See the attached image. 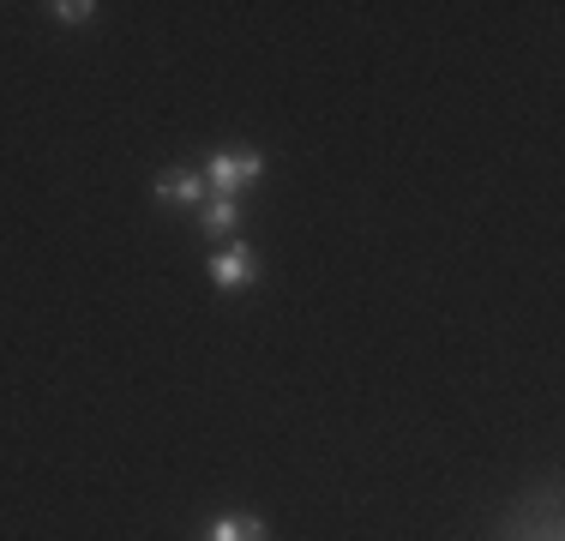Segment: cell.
<instances>
[{
  "label": "cell",
  "mask_w": 565,
  "mask_h": 541,
  "mask_svg": "<svg viewBox=\"0 0 565 541\" xmlns=\"http://www.w3.org/2000/svg\"><path fill=\"white\" fill-rule=\"evenodd\" d=\"M157 199H181V205H199L204 199V175H192V169H169L157 180Z\"/></svg>",
  "instance_id": "3957f363"
},
{
  "label": "cell",
  "mask_w": 565,
  "mask_h": 541,
  "mask_svg": "<svg viewBox=\"0 0 565 541\" xmlns=\"http://www.w3.org/2000/svg\"><path fill=\"white\" fill-rule=\"evenodd\" d=\"M204 541H265V523L259 518H217Z\"/></svg>",
  "instance_id": "277c9868"
},
{
  "label": "cell",
  "mask_w": 565,
  "mask_h": 541,
  "mask_svg": "<svg viewBox=\"0 0 565 541\" xmlns=\"http://www.w3.org/2000/svg\"><path fill=\"white\" fill-rule=\"evenodd\" d=\"M55 19H67V24H79V19H91L97 7H85V0H67V7H48Z\"/></svg>",
  "instance_id": "8992f818"
},
{
  "label": "cell",
  "mask_w": 565,
  "mask_h": 541,
  "mask_svg": "<svg viewBox=\"0 0 565 541\" xmlns=\"http://www.w3.org/2000/svg\"><path fill=\"white\" fill-rule=\"evenodd\" d=\"M253 270H259V265H253V253H247V247H223V253L211 260V277L223 283V289H247Z\"/></svg>",
  "instance_id": "7a4b0ae2"
},
{
  "label": "cell",
  "mask_w": 565,
  "mask_h": 541,
  "mask_svg": "<svg viewBox=\"0 0 565 541\" xmlns=\"http://www.w3.org/2000/svg\"><path fill=\"white\" fill-rule=\"evenodd\" d=\"M235 217H241V199L211 192V205H204V229H211V235H223V229H235Z\"/></svg>",
  "instance_id": "5b68a950"
},
{
  "label": "cell",
  "mask_w": 565,
  "mask_h": 541,
  "mask_svg": "<svg viewBox=\"0 0 565 541\" xmlns=\"http://www.w3.org/2000/svg\"><path fill=\"white\" fill-rule=\"evenodd\" d=\"M259 169H265L259 151H217L211 169H204V187H217V192H229V199H235L247 180H259Z\"/></svg>",
  "instance_id": "6da1fadb"
}]
</instances>
